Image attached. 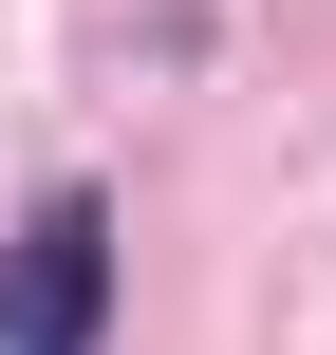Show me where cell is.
I'll return each mask as SVG.
<instances>
[{"mask_svg":"<svg viewBox=\"0 0 336 355\" xmlns=\"http://www.w3.org/2000/svg\"><path fill=\"white\" fill-rule=\"evenodd\" d=\"M94 318H112V206L56 187V206L0 243V355H94Z\"/></svg>","mask_w":336,"mask_h":355,"instance_id":"6da1fadb","label":"cell"}]
</instances>
